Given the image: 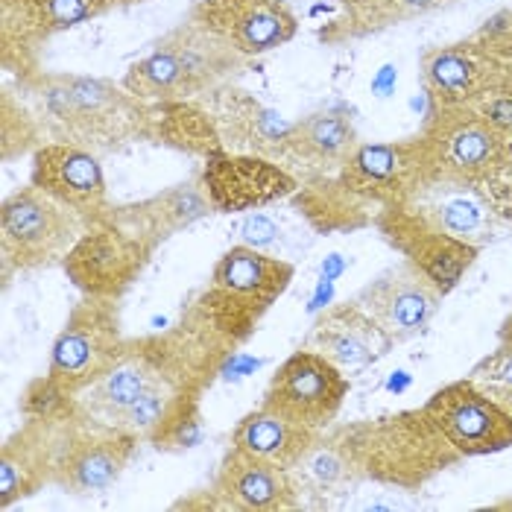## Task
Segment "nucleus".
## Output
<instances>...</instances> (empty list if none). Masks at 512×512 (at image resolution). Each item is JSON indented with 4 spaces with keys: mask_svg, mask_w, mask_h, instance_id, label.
Wrapping results in <instances>:
<instances>
[{
    "mask_svg": "<svg viewBox=\"0 0 512 512\" xmlns=\"http://www.w3.org/2000/svg\"><path fill=\"white\" fill-rule=\"evenodd\" d=\"M88 223L74 208L39 191L36 185L15 191L0 208V258L3 281L12 273H27L50 264H62Z\"/></svg>",
    "mask_w": 512,
    "mask_h": 512,
    "instance_id": "obj_7",
    "label": "nucleus"
},
{
    "mask_svg": "<svg viewBox=\"0 0 512 512\" xmlns=\"http://www.w3.org/2000/svg\"><path fill=\"white\" fill-rule=\"evenodd\" d=\"M469 109H474L489 126H495L504 138L512 141V79L477 97L474 103H469Z\"/></svg>",
    "mask_w": 512,
    "mask_h": 512,
    "instance_id": "obj_35",
    "label": "nucleus"
},
{
    "mask_svg": "<svg viewBox=\"0 0 512 512\" xmlns=\"http://www.w3.org/2000/svg\"><path fill=\"white\" fill-rule=\"evenodd\" d=\"M334 3H340V6L346 9V6H355V3H360V0H334Z\"/></svg>",
    "mask_w": 512,
    "mask_h": 512,
    "instance_id": "obj_40",
    "label": "nucleus"
},
{
    "mask_svg": "<svg viewBox=\"0 0 512 512\" xmlns=\"http://www.w3.org/2000/svg\"><path fill=\"white\" fill-rule=\"evenodd\" d=\"M205 507L235 512L299 510V495L290 472L270 466L232 445L220 463Z\"/></svg>",
    "mask_w": 512,
    "mask_h": 512,
    "instance_id": "obj_24",
    "label": "nucleus"
},
{
    "mask_svg": "<svg viewBox=\"0 0 512 512\" xmlns=\"http://www.w3.org/2000/svg\"><path fill=\"white\" fill-rule=\"evenodd\" d=\"M153 255L156 246L147 240L129 235L112 220H100L79 237L77 246L62 261V270L82 290V296L118 302L147 270Z\"/></svg>",
    "mask_w": 512,
    "mask_h": 512,
    "instance_id": "obj_13",
    "label": "nucleus"
},
{
    "mask_svg": "<svg viewBox=\"0 0 512 512\" xmlns=\"http://www.w3.org/2000/svg\"><path fill=\"white\" fill-rule=\"evenodd\" d=\"M393 346L395 343L387 337V331L355 299L322 311L308 337V349L331 360L349 378L378 363Z\"/></svg>",
    "mask_w": 512,
    "mask_h": 512,
    "instance_id": "obj_25",
    "label": "nucleus"
},
{
    "mask_svg": "<svg viewBox=\"0 0 512 512\" xmlns=\"http://www.w3.org/2000/svg\"><path fill=\"white\" fill-rule=\"evenodd\" d=\"M199 103L214 120V129H217L226 153L270 158L284 167L293 123L281 120V115L273 112L270 106H264L255 94L229 82V85L199 97Z\"/></svg>",
    "mask_w": 512,
    "mask_h": 512,
    "instance_id": "obj_19",
    "label": "nucleus"
},
{
    "mask_svg": "<svg viewBox=\"0 0 512 512\" xmlns=\"http://www.w3.org/2000/svg\"><path fill=\"white\" fill-rule=\"evenodd\" d=\"M483 188V194L489 197L492 202V208L501 214V220L504 223H512V158L489 179V182H483L480 185Z\"/></svg>",
    "mask_w": 512,
    "mask_h": 512,
    "instance_id": "obj_36",
    "label": "nucleus"
},
{
    "mask_svg": "<svg viewBox=\"0 0 512 512\" xmlns=\"http://www.w3.org/2000/svg\"><path fill=\"white\" fill-rule=\"evenodd\" d=\"M240 235H243V243L246 246H255V249H264L276 240L278 229L276 223L264 214H249L240 226Z\"/></svg>",
    "mask_w": 512,
    "mask_h": 512,
    "instance_id": "obj_37",
    "label": "nucleus"
},
{
    "mask_svg": "<svg viewBox=\"0 0 512 512\" xmlns=\"http://www.w3.org/2000/svg\"><path fill=\"white\" fill-rule=\"evenodd\" d=\"M18 97L39 120L44 141L71 144L94 156L153 141L156 106L138 100L123 82L39 68L18 77Z\"/></svg>",
    "mask_w": 512,
    "mask_h": 512,
    "instance_id": "obj_2",
    "label": "nucleus"
},
{
    "mask_svg": "<svg viewBox=\"0 0 512 512\" xmlns=\"http://www.w3.org/2000/svg\"><path fill=\"white\" fill-rule=\"evenodd\" d=\"M135 448H138L135 436L123 434L115 425H106L77 410L71 419L62 460H59L56 486H62L65 492L79 495V498L100 495L118 483Z\"/></svg>",
    "mask_w": 512,
    "mask_h": 512,
    "instance_id": "obj_15",
    "label": "nucleus"
},
{
    "mask_svg": "<svg viewBox=\"0 0 512 512\" xmlns=\"http://www.w3.org/2000/svg\"><path fill=\"white\" fill-rule=\"evenodd\" d=\"M30 185L59 199L62 205L74 208L88 226L106 220L112 211L106 176L97 156L71 144H59V141L41 144L33 153Z\"/></svg>",
    "mask_w": 512,
    "mask_h": 512,
    "instance_id": "obj_21",
    "label": "nucleus"
},
{
    "mask_svg": "<svg viewBox=\"0 0 512 512\" xmlns=\"http://www.w3.org/2000/svg\"><path fill=\"white\" fill-rule=\"evenodd\" d=\"M395 205L410 217H416L419 223L431 226L442 235L457 237L463 243H472L477 249L495 240L498 229L504 226L501 214L492 208L480 185L448 179V176H431L410 197Z\"/></svg>",
    "mask_w": 512,
    "mask_h": 512,
    "instance_id": "obj_16",
    "label": "nucleus"
},
{
    "mask_svg": "<svg viewBox=\"0 0 512 512\" xmlns=\"http://www.w3.org/2000/svg\"><path fill=\"white\" fill-rule=\"evenodd\" d=\"M349 390V375L314 349H302L278 366L261 407L311 431H325L337 419Z\"/></svg>",
    "mask_w": 512,
    "mask_h": 512,
    "instance_id": "obj_12",
    "label": "nucleus"
},
{
    "mask_svg": "<svg viewBox=\"0 0 512 512\" xmlns=\"http://www.w3.org/2000/svg\"><path fill=\"white\" fill-rule=\"evenodd\" d=\"M422 77L434 106H469L512 79V9H501L472 36L422 56Z\"/></svg>",
    "mask_w": 512,
    "mask_h": 512,
    "instance_id": "obj_6",
    "label": "nucleus"
},
{
    "mask_svg": "<svg viewBox=\"0 0 512 512\" xmlns=\"http://www.w3.org/2000/svg\"><path fill=\"white\" fill-rule=\"evenodd\" d=\"M425 410L463 457H483L512 445V413L472 378L436 390Z\"/></svg>",
    "mask_w": 512,
    "mask_h": 512,
    "instance_id": "obj_14",
    "label": "nucleus"
},
{
    "mask_svg": "<svg viewBox=\"0 0 512 512\" xmlns=\"http://www.w3.org/2000/svg\"><path fill=\"white\" fill-rule=\"evenodd\" d=\"M431 176H436L434 156L419 135L393 144H357L346 164L328 179L369 223H375L384 208L410 197Z\"/></svg>",
    "mask_w": 512,
    "mask_h": 512,
    "instance_id": "obj_8",
    "label": "nucleus"
},
{
    "mask_svg": "<svg viewBox=\"0 0 512 512\" xmlns=\"http://www.w3.org/2000/svg\"><path fill=\"white\" fill-rule=\"evenodd\" d=\"M325 434L346 451L363 480L398 489H419L466 460L436 428L425 407L360 419Z\"/></svg>",
    "mask_w": 512,
    "mask_h": 512,
    "instance_id": "obj_3",
    "label": "nucleus"
},
{
    "mask_svg": "<svg viewBox=\"0 0 512 512\" xmlns=\"http://www.w3.org/2000/svg\"><path fill=\"white\" fill-rule=\"evenodd\" d=\"M126 343L129 340L120 328L118 305L112 299L85 296L59 331L44 378L56 390L77 398L112 372Z\"/></svg>",
    "mask_w": 512,
    "mask_h": 512,
    "instance_id": "obj_9",
    "label": "nucleus"
},
{
    "mask_svg": "<svg viewBox=\"0 0 512 512\" xmlns=\"http://www.w3.org/2000/svg\"><path fill=\"white\" fill-rule=\"evenodd\" d=\"M188 18L246 59L267 56L299 33V18L287 0H197Z\"/></svg>",
    "mask_w": 512,
    "mask_h": 512,
    "instance_id": "obj_17",
    "label": "nucleus"
},
{
    "mask_svg": "<svg viewBox=\"0 0 512 512\" xmlns=\"http://www.w3.org/2000/svg\"><path fill=\"white\" fill-rule=\"evenodd\" d=\"M115 6H135V3H144V0H112Z\"/></svg>",
    "mask_w": 512,
    "mask_h": 512,
    "instance_id": "obj_39",
    "label": "nucleus"
},
{
    "mask_svg": "<svg viewBox=\"0 0 512 512\" xmlns=\"http://www.w3.org/2000/svg\"><path fill=\"white\" fill-rule=\"evenodd\" d=\"M249 59L240 56L232 44L208 33L194 18L176 24L167 36L153 44V50L138 59L126 77L120 79L126 91L150 106L199 100L243 71Z\"/></svg>",
    "mask_w": 512,
    "mask_h": 512,
    "instance_id": "obj_4",
    "label": "nucleus"
},
{
    "mask_svg": "<svg viewBox=\"0 0 512 512\" xmlns=\"http://www.w3.org/2000/svg\"><path fill=\"white\" fill-rule=\"evenodd\" d=\"M214 202L211 194L202 182V173L182 182V185H173L167 191H161L156 197L141 199V202H132V205H120L112 208L106 220L118 223L120 229H126L129 235L147 240L150 246H161L167 237L179 235L182 229L194 226L197 220L214 214Z\"/></svg>",
    "mask_w": 512,
    "mask_h": 512,
    "instance_id": "obj_26",
    "label": "nucleus"
},
{
    "mask_svg": "<svg viewBox=\"0 0 512 512\" xmlns=\"http://www.w3.org/2000/svg\"><path fill=\"white\" fill-rule=\"evenodd\" d=\"M451 3L457 0H360L355 6H346L343 15H337L331 24H325L319 30V41L346 44V41L378 36L390 27L434 15Z\"/></svg>",
    "mask_w": 512,
    "mask_h": 512,
    "instance_id": "obj_30",
    "label": "nucleus"
},
{
    "mask_svg": "<svg viewBox=\"0 0 512 512\" xmlns=\"http://www.w3.org/2000/svg\"><path fill=\"white\" fill-rule=\"evenodd\" d=\"M319 434L322 431H311L267 407H258L237 422L232 431V445L270 466L290 472L308 454V448L314 445Z\"/></svg>",
    "mask_w": 512,
    "mask_h": 512,
    "instance_id": "obj_28",
    "label": "nucleus"
},
{
    "mask_svg": "<svg viewBox=\"0 0 512 512\" xmlns=\"http://www.w3.org/2000/svg\"><path fill=\"white\" fill-rule=\"evenodd\" d=\"M442 299L445 293L410 261H401L355 296L357 305L387 331L393 343L422 334L439 311Z\"/></svg>",
    "mask_w": 512,
    "mask_h": 512,
    "instance_id": "obj_20",
    "label": "nucleus"
},
{
    "mask_svg": "<svg viewBox=\"0 0 512 512\" xmlns=\"http://www.w3.org/2000/svg\"><path fill=\"white\" fill-rule=\"evenodd\" d=\"M296 267L255 246H232L217 264L205 293L194 305L226 340L243 346L264 314L284 296Z\"/></svg>",
    "mask_w": 512,
    "mask_h": 512,
    "instance_id": "obj_5",
    "label": "nucleus"
},
{
    "mask_svg": "<svg viewBox=\"0 0 512 512\" xmlns=\"http://www.w3.org/2000/svg\"><path fill=\"white\" fill-rule=\"evenodd\" d=\"M208 387H188L173 398L167 413L161 416L158 428L150 436V445L158 451H188L202 442V395Z\"/></svg>",
    "mask_w": 512,
    "mask_h": 512,
    "instance_id": "obj_32",
    "label": "nucleus"
},
{
    "mask_svg": "<svg viewBox=\"0 0 512 512\" xmlns=\"http://www.w3.org/2000/svg\"><path fill=\"white\" fill-rule=\"evenodd\" d=\"M153 141L176 147L188 156L214 158L223 156L220 135L214 129V120L205 112L199 100H182V103H164L156 106V126H153Z\"/></svg>",
    "mask_w": 512,
    "mask_h": 512,
    "instance_id": "obj_31",
    "label": "nucleus"
},
{
    "mask_svg": "<svg viewBox=\"0 0 512 512\" xmlns=\"http://www.w3.org/2000/svg\"><path fill=\"white\" fill-rule=\"evenodd\" d=\"M375 226L393 243L395 252H401L404 261H410L413 267H419L445 296L460 284V278L469 273V267L480 255L477 246L436 232L431 226L419 223L416 217H410L407 211H401L398 205L384 208Z\"/></svg>",
    "mask_w": 512,
    "mask_h": 512,
    "instance_id": "obj_22",
    "label": "nucleus"
},
{
    "mask_svg": "<svg viewBox=\"0 0 512 512\" xmlns=\"http://www.w3.org/2000/svg\"><path fill=\"white\" fill-rule=\"evenodd\" d=\"M431 147L436 176L489 182L512 158V141L469 106H434L422 132Z\"/></svg>",
    "mask_w": 512,
    "mask_h": 512,
    "instance_id": "obj_10",
    "label": "nucleus"
},
{
    "mask_svg": "<svg viewBox=\"0 0 512 512\" xmlns=\"http://www.w3.org/2000/svg\"><path fill=\"white\" fill-rule=\"evenodd\" d=\"M296 495H299V510L302 507H334V498L349 495V489H355L363 480L355 463L346 457V451L322 434L316 436V442L308 448V454L290 469Z\"/></svg>",
    "mask_w": 512,
    "mask_h": 512,
    "instance_id": "obj_29",
    "label": "nucleus"
},
{
    "mask_svg": "<svg viewBox=\"0 0 512 512\" xmlns=\"http://www.w3.org/2000/svg\"><path fill=\"white\" fill-rule=\"evenodd\" d=\"M235 349V343L191 305L176 328L129 340L112 372L77 395V410L115 425L147 395H179L188 387H211Z\"/></svg>",
    "mask_w": 512,
    "mask_h": 512,
    "instance_id": "obj_1",
    "label": "nucleus"
},
{
    "mask_svg": "<svg viewBox=\"0 0 512 512\" xmlns=\"http://www.w3.org/2000/svg\"><path fill=\"white\" fill-rule=\"evenodd\" d=\"M44 141L39 120L30 112V106L12 94L3 91V103H0V158L12 161V158L24 156V153H36Z\"/></svg>",
    "mask_w": 512,
    "mask_h": 512,
    "instance_id": "obj_33",
    "label": "nucleus"
},
{
    "mask_svg": "<svg viewBox=\"0 0 512 512\" xmlns=\"http://www.w3.org/2000/svg\"><path fill=\"white\" fill-rule=\"evenodd\" d=\"M202 182L217 211H255L290 199L299 191V179L278 161L261 156H214L202 167Z\"/></svg>",
    "mask_w": 512,
    "mask_h": 512,
    "instance_id": "obj_23",
    "label": "nucleus"
},
{
    "mask_svg": "<svg viewBox=\"0 0 512 512\" xmlns=\"http://www.w3.org/2000/svg\"><path fill=\"white\" fill-rule=\"evenodd\" d=\"M474 384L486 395H492L495 401H501L504 407L512 401V349H501L483 357L472 369Z\"/></svg>",
    "mask_w": 512,
    "mask_h": 512,
    "instance_id": "obj_34",
    "label": "nucleus"
},
{
    "mask_svg": "<svg viewBox=\"0 0 512 512\" xmlns=\"http://www.w3.org/2000/svg\"><path fill=\"white\" fill-rule=\"evenodd\" d=\"M71 416H27V425L0 448V507L36 495L56 483L59 460L71 431Z\"/></svg>",
    "mask_w": 512,
    "mask_h": 512,
    "instance_id": "obj_18",
    "label": "nucleus"
},
{
    "mask_svg": "<svg viewBox=\"0 0 512 512\" xmlns=\"http://www.w3.org/2000/svg\"><path fill=\"white\" fill-rule=\"evenodd\" d=\"M355 150L357 132L352 120L334 112H316L311 118L293 123L284 167L299 182H314L334 176Z\"/></svg>",
    "mask_w": 512,
    "mask_h": 512,
    "instance_id": "obj_27",
    "label": "nucleus"
},
{
    "mask_svg": "<svg viewBox=\"0 0 512 512\" xmlns=\"http://www.w3.org/2000/svg\"><path fill=\"white\" fill-rule=\"evenodd\" d=\"M498 346L501 349H512V314L504 319L501 331H498Z\"/></svg>",
    "mask_w": 512,
    "mask_h": 512,
    "instance_id": "obj_38",
    "label": "nucleus"
},
{
    "mask_svg": "<svg viewBox=\"0 0 512 512\" xmlns=\"http://www.w3.org/2000/svg\"><path fill=\"white\" fill-rule=\"evenodd\" d=\"M115 9L112 0H0V56L15 77L39 71L41 47Z\"/></svg>",
    "mask_w": 512,
    "mask_h": 512,
    "instance_id": "obj_11",
    "label": "nucleus"
}]
</instances>
